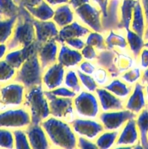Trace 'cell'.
Returning a JSON list of instances; mask_svg holds the SVG:
<instances>
[{"instance_id": "obj_1", "label": "cell", "mask_w": 148, "mask_h": 149, "mask_svg": "<svg viewBox=\"0 0 148 149\" xmlns=\"http://www.w3.org/2000/svg\"><path fill=\"white\" fill-rule=\"evenodd\" d=\"M52 148H77V138L71 124L50 116L41 122Z\"/></svg>"}, {"instance_id": "obj_2", "label": "cell", "mask_w": 148, "mask_h": 149, "mask_svg": "<svg viewBox=\"0 0 148 149\" xmlns=\"http://www.w3.org/2000/svg\"><path fill=\"white\" fill-rule=\"evenodd\" d=\"M136 61V60L129 50L120 51L106 48L98 52L94 63L97 66L107 69L111 79H114L133 68Z\"/></svg>"}, {"instance_id": "obj_3", "label": "cell", "mask_w": 148, "mask_h": 149, "mask_svg": "<svg viewBox=\"0 0 148 149\" xmlns=\"http://www.w3.org/2000/svg\"><path fill=\"white\" fill-rule=\"evenodd\" d=\"M33 17L24 7H20L17 17L12 35L6 44L8 50L28 46L35 42Z\"/></svg>"}, {"instance_id": "obj_4", "label": "cell", "mask_w": 148, "mask_h": 149, "mask_svg": "<svg viewBox=\"0 0 148 149\" xmlns=\"http://www.w3.org/2000/svg\"><path fill=\"white\" fill-rule=\"evenodd\" d=\"M23 107L29 113L33 125H41L51 116L49 102L42 85L35 86L26 90Z\"/></svg>"}, {"instance_id": "obj_5", "label": "cell", "mask_w": 148, "mask_h": 149, "mask_svg": "<svg viewBox=\"0 0 148 149\" xmlns=\"http://www.w3.org/2000/svg\"><path fill=\"white\" fill-rule=\"evenodd\" d=\"M43 71L37 52H36L17 70L14 81L22 84L26 90L35 86L41 85Z\"/></svg>"}, {"instance_id": "obj_6", "label": "cell", "mask_w": 148, "mask_h": 149, "mask_svg": "<svg viewBox=\"0 0 148 149\" xmlns=\"http://www.w3.org/2000/svg\"><path fill=\"white\" fill-rule=\"evenodd\" d=\"M73 100L76 117L97 119L101 113L98 99L94 93L82 90Z\"/></svg>"}, {"instance_id": "obj_7", "label": "cell", "mask_w": 148, "mask_h": 149, "mask_svg": "<svg viewBox=\"0 0 148 149\" xmlns=\"http://www.w3.org/2000/svg\"><path fill=\"white\" fill-rule=\"evenodd\" d=\"M26 89L22 84L11 81L0 87V112L22 107Z\"/></svg>"}, {"instance_id": "obj_8", "label": "cell", "mask_w": 148, "mask_h": 149, "mask_svg": "<svg viewBox=\"0 0 148 149\" xmlns=\"http://www.w3.org/2000/svg\"><path fill=\"white\" fill-rule=\"evenodd\" d=\"M44 94L49 102L51 116L71 124L76 117L73 99L57 97L46 90H44Z\"/></svg>"}, {"instance_id": "obj_9", "label": "cell", "mask_w": 148, "mask_h": 149, "mask_svg": "<svg viewBox=\"0 0 148 149\" xmlns=\"http://www.w3.org/2000/svg\"><path fill=\"white\" fill-rule=\"evenodd\" d=\"M30 124L29 113L23 106L0 112V129L26 130Z\"/></svg>"}, {"instance_id": "obj_10", "label": "cell", "mask_w": 148, "mask_h": 149, "mask_svg": "<svg viewBox=\"0 0 148 149\" xmlns=\"http://www.w3.org/2000/svg\"><path fill=\"white\" fill-rule=\"evenodd\" d=\"M75 17L90 31L104 33L102 24V13L97 6L86 3L74 10Z\"/></svg>"}, {"instance_id": "obj_11", "label": "cell", "mask_w": 148, "mask_h": 149, "mask_svg": "<svg viewBox=\"0 0 148 149\" xmlns=\"http://www.w3.org/2000/svg\"><path fill=\"white\" fill-rule=\"evenodd\" d=\"M136 116V115L133 112L124 109L119 111L101 112L97 119L101 122L104 130L120 131L129 119H135Z\"/></svg>"}, {"instance_id": "obj_12", "label": "cell", "mask_w": 148, "mask_h": 149, "mask_svg": "<svg viewBox=\"0 0 148 149\" xmlns=\"http://www.w3.org/2000/svg\"><path fill=\"white\" fill-rule=\"evenodd\" d=\"M71 125L77 137H83L92 141L104 130L101 122L97 119L75 117Z\"/></svg>"}, {"instance_id": "obj_13", "label": "cell", "mask_w": 148, "mask_h": 149, "mask_svg": "<svg viewBox=\"0 0 148 149\" xmlns=\"http://www.w3.org/2000/svg\"><path fill=\"white\" fill-rule=\"evenodd\" d=\"M65 72V68L57 62L45 68L43 71L41 82L44 90L52 91L62 86Z\"/></svg>"}, {"instance_id": "obj_14", "label": "cell", "mask_w": 148, "mask_h": 149, "mask_svg": "<svg viewBox=\"0 0 148 149\" xmlns=\"http://www.w3.org/2000/svg\"><path fill=\"white\" fill-rule=\"evenodd\" d=\"M139 143V133L135 119H129L119 131L114 148H133Z\"/></svg>"}, {"instance_id": "obj_15", "label": "cell", "mask_w": 148, "mask_h": 149, "mask_svg": "<svg viewBox=\"0 0 148 149\" xmlns=\"http://www.w3.org/2000/svg\"><path fill=\"white\" fill-rule=\"evenodd\" d=\"M33 24L35 29L36 42L39 45L56 39L59 33V28L52 20L41 21L33 18Z\"/></svg>"}, {"instance_id": "obj_16", "label": "cell", "mask_w": 148, "mask_h": 149, "mask_svg": "<svg viewBox=\"0 0 148 149\" xmlns=\"http://www.w3.org/2000/svg\"><path fill=\"white\" fill-rule=\"evenodd\" d=\"M39 45H40L35 41L28 46L12 50H8L4 56V60L11 66L17 70L30 55L37 52Z\"/></svg>"}, {"instance_id": "obj_17", "label": "cell", "mask_w": 148, "mask_h": 149, "mask_svg": "<svg viewBox=\"0 0 148 149\" xmlns=\"http://www.w3.org/2000/svg\"><path fill=\"white\" fill-rule=\"evenodd\" d=\"M147 105L145 85L139 81L133 85L131 93L125 101V109L137 115L147 107Z\"/></svg>"}, {"instance_id": "obj_18", "label": "cell", "mask_w": 148, "mask_h": 149, "mask_svg": "<svg viewBox=\"0 0 148 149\" xmlns=\"http://www.w3.org/2000/svg\"><path fill=\"white\" fill-rule=\"evenodd\" d=\"M98 99L101 112L123 110L125 101L120 100L104 87H98L94 93Z\"/></svg>"}, {"instance_id": "obj_19", "label": "cell", "mask_w": 148, "mask_h": 149, "mask_svg": "<svg viewBox=\"0 0 148 149\" xmlns=\"http://www.w3.org/2000/svg\"><path fill=\"white\" fill-rule=\"evenodd\" d=\"M83 57L81 52L71 49L65 44H59L57 62L66 69H75L82 62Z\"/></svg>"}, {"instance_id": "obj_20", "label": "cell", "mask_w": 148, "mask_h": 149, "mask_svg": "<svg viewBox=\"0 0 148 149\" xmlns=\"http://www.w3.org/2000/svg\"><path fill=\"white\" fill-rule=\"evenodd\" d=\"M59 47V44L56 39H52L39 45L37 54L39 62L44 70L57 63Z\"/></svg>"}, {"instance_id": "obj_21", "label": "cell", "mask_w": 148, "mask_h": 149, "mask_svg": "<svg viewBox=\"0 0 148 149\" xmlns=\"http://www.w3.org/2000/svg\"><path fill=\"white\" fill-rule=\"evenodd\" d=\"M25 130L31 148L48 149L52 148L49 138L41 125L30 124Z\"/></svg>"}, {"instance_id": "obj_22", "label": "cell", "mask_w": 148, "mask_h": 149, "mask_svg": "<svg viewBox=\"0 0 148 149\" xmlns=\"http://www.w3.org/2000/svg\"><path fill=\"white\" fill-rule=\"evenodd\" d=\"M122 0H109L107 14L102 16V24L104 33L110 30H117L120 21V7Z\"/></svg>"}, {"instance_id": "obj_23", "label": "cell", "mask_w": 148, "mask_h": 149, "mask_svg": "<svg viewBox=\"0 0 148 149\" xmlns=\"http://www.w3.org/2000/svg\"><path fill=\"white\" fill-rule=\"evenodd\" d=\"M91 31L85 26L75 20L70 24L59 29L56 40L59 44L64 43L65 40L72 38H85Z\"/></svg>"}, {"instance_id": "obj_24", "label": "cell", "mask_w": 148, "mask_h": 149, "mask_svg": "<svg viewBox=\"0 0 148 149\" xmlns=\"http://www.w3.org/2000/svg\"><path fill=\"white\" fill-rule=\"evenodd\" d=\"M76 19L75 12L69 4H65L55 7L52 20L59 29L70 24Z\"/></svg>"}, {"instance_id": "obj_25", "label": "cell", "mask_w": 148, "mask_h": 149, "mask_svg": "<svg viewBox=\"0 0 148 149\" xmlns=\"http://www.w3.org/2000/svg\"><path fill=\"white\" fill-rule=\"evenodd\" d=\"M133 86L129 85L123 81L121 79H112L108 84L104 87V89L108 90L114 95L120 98V100L126 101L133 90Z\"/></svg>"}, {"instance_id": "obj_26", "label": "cell", "mask_w": 148, "mask_h": 149, "mask_svg": "<svg viewBox=\"0 0 148 149\" xmlns=\"http://www.w3.org/2000/svg\"><path fill=\"white\" fill-rule=\"evenodd\" d=\"M122 31L110 30L104 33V41L107 49H115L120 51L128 50V45L125 33Z\"/></svg>"}, {"instance_id": "obj_27", "label": "cell", "mask_w": 148, "mask_h": 149, "mask_svg": "<svg viewBox=\"0 0 148 149\" xmlns=\"http://www.w3.org/2000/svg\"><path fill=\"white\" fill-rule=\"evenodd\" d=\"M137 0H122L120 7V21L118 31H126L130 29L133 16V7Z\"/></svg>"}, {"instance_id": "obj_28", "label": "cell", "mask_w": 148, "mask_h": 149, "mask_svg": "<svg viewBox=\"0 0 148 149\" xmlns=\"http://www.w3.org/2000/svg\"><path fill=\"white\" fill-rule=\"evenodd\" d=\"M125 35L128 45V50L137 61L141 51L145 47V39L143 36H139L130 29L125 31Z\"/></svg>"}, {"instance_id": "obj_29", "label": "cell", "mask_w": 148, "mask_h": 149, "mask_svg": "<svg viewBox=\"0 0 148 149\" xmlns=\"http://www.w3.org/2000/svg\"><path fill=\"white\" fill-rule=\"evenodd\" d=\"M146 26V20H145L140 1L137 0L133 7V16H132L130 29L139 34V36H143Z\"/></svg>"}, {"instance_id": "obj_30", "label": "cell", "mask_w": 148, "mask_h": 149, "mask_svg": "<svg viewBox=\"0 0 148 149\" xmlns=\"http://www.w3.org/2000/svg\"><path fill=\"white\" fill-rule=\"evenodd\" d=\"M139 133V143L142 148L148 149V108L146 107L135 118Z\"/></svg>"}, {"instance_id": "obj_31", "label": "cell", "mask_w": 148, "mask_h": 149, "mask_svg": "<svg viewBox=\"0 0 148 149\" xmlns=\"http://www.w3.org/2000/svg\"><path fill=\"white\" fill-rule=\"evenodd\" d=\"M26 9L33 18L41 21L52 20L55 12V9L45 1H42L35 7H29Z\"/></svg>"}, {"instance_id": "obj_32", "label": "cell", "mask_w": 148, "mask_h": 149, "mask_svg": "<svg viewBox=\"0 0 148 149\" xmlns=\"http://www.w3.org/2000/svg\"><path fill=\"white\" fill-rule=\"evenodd\" d=\"M119 131L104 130L100 134L94 143L100 149H109L114 148L118 136Z\"/></svg>"}, {"instance_id": "obj_33", "label": "cell", "mask_w": 148, "mask_h": 149, "mask_svg": "<svg viewBox=\"0 0 148 149\" xmlns=\"http://www.w3.org/2000/svg\"><path fill=\"white\" fill-rule=\"evenodd\" d=\"M17 17L0 19V45L7 44L12 35Z\"/></svg>"}, {"instance_id": "obj_34", "label": "cell", "mask_w": 148, "mask_h": 149, "mask_svg": "<svg viewBox=\"0 0 148 149\" xmlns=\"http://www.w3.org/2000/svg\"><path fill=\"white\" fill-rule=\"evenodd\" d=\"M20 7L14 0H0V19H9L18 15Z\"/></svg>"}, {"instance_id": "obj_35", "label": "cell", "mask_w": 148, "mask_h": 149, "mask_svg": "<svg viewBox=\"0 0 148 149\" xmlns=\"http://www.w3.org/2000/svg\"><path fill=\"white\" fill-rule=\"evenodd\" d=\"M63 84L65 87H68L77 94L83 90L78 74L75 69H69L65 72Z\"/></svg>"}, {"instance_id": "obj_36", "label": "cell", "mask_w": 148, "mask_h": 149, "mask_svg": "<svg viewBox=\"0 0 148 149\" xmlns=\"http://www.w3.org/2000/svg\"><path fill=\"white\" fill-rule=\"evenodd\" d=\"M17 70L10 65L5 60L0 61V86L14 81Z\"/></svg>"}, {"instance_id": "obj_37", "label": "cell", "mask_w": 148, "mask_h": 149, "mask_svg": "<svg viewBox=\"0 0 148 149\" xmlns=\"http://www.w3.org/2000/svg\"><path fill=\"white\" fill-rule=\"evenodd\" d=\"M84 41L86 45L93 47L98 52L107 48L104 41V33L91 31L84 38Z\"/></svg>"}, {"instance_id": "obj_38", "label": "cell", "mask_w": 148, "mask_h": 149, "mask_svg": "<svg viewBox=\"0 0 148 149\" xmlns=\"http://www.w3.org/2000/svg\"><path fill=\"white\" fill-rule=\"evenodd\" d=\"M142 76V68L140 67H133L123 73L120 76V79L129 85L133 86L136 83L140 81Z\"/></svg>"}, {"instance_id": "obj_39", "label": "cell", "mask_w": 148, "mask_h": 149, "mask_svg": "<svg viewBox=\"0 0 148 149\" xmlns=\"http://www.w3.org/2000/svg\"><path fill=\"white\" fill-rule=\"evenodd\" d=\"M76 71L82 88H84L86 91L94 93H95L96 90L99 87L97 84V83H96V81H94L92 76L84 74V73L80 71L78 69H76Z\"/></svg>"}, {"instance_id": "obj_40", "label": "cell", "mask_w": 148, "mask_h": 149, "mask_svg": "<svg viewBox=\"0 0 148 149\" xmlns=\"http://www.w3.org/2000/svg\"><path fill=\"white\" fill-rule=\"evenodd\" d=\"M14 135L15 148L30 149V146L25 130H16L12 131Z\"/></svg>"}, {"instance_id": "obj_41", "label": "cell", "mask_w": 148, "mask_h": 149, "mask_svg": "<svg viewBox=\"0 0 148 149\" xmlns=\"http://www.w3.org/2000/svg\"><path fill=\"white\" fill-rule=\"evenodd\" d=\"M92 77L99 87H104L112 79L107 70L101 66L97 67Z\"/></svg>"}, {"instance_id": "obj_42", "label": "cell", "mask_w": 148, "mask_h": 149, "mask_svg": "<svg viewBox=\"0 0 148 149\" xmlns=\"http://www.w3.org/2000/svg\"><path fill=\"white\" fill-rule=\"evenodd\" d=\"M0 148H14V135L12 130L0 129Z\"/></svg>"}, {"instance_id": "obj_43", "label": "cell", "mask_w": 148, "mask_h": 149, "mask_svg": "<svg viewBox=\"0 0 148 149\" xmlns=\"http://www.w3.org/2000/svg\"><path fill=\"white\" fill-rule=\"evenodd\" d=\"M80 52L82 55L83 59L91 62H94L96 61L98 55V51L94 47L88 45H86Z\"/></svg>"}, {"instance_id": "obj_44", "label": "cell", "mask_w": 148, "mask_h": 149, "mask_svg": "<svg viewBox=\"0 0 148 149\" xmlns=\"http://www.w3.org/2000/svg\"><path fill=\"white\" fill-rule=\"evenodd\" d=\"M54 95L57 96V97H67V98H72L73 99L74 97L76 96L77 93L75 92L72 91L71 90L68 89L66 87H57V88L54 89L53 90L50 91Z\"/></svg>"}, {"instance_id": "obj_45", "label": "cell", "mask_w": 148, "mask_h": 149, "mask_svg": "<svg viewBox=\"0 0 148 149\" xmlns=\"http://www.w3.org/2000/svg\"><path fill=\"white\" fill-rule=\"evenodd\" d=\"M97 65H96V63L94 62L85 61V60L84 61L83 60L82 62L78 65L77 69H78L80 71L84 73V74L92 76L94 71L97 68Z\"/></svg>"}, {"instance_id": "obj_46", "label": "cell", "mask_w": 148, "mask_h": 149, "mask_svg": "<svg viewBox=\"0 0 148 149\" xmlns=\"http://www.w3.org/2000/svg\"><path fill=\"white\" fill-rule=\"evenodd\" d=\"M64 44L71 47V49L81 51L86 45L84 38H72L68 39L64 42Z\"/></svg>"}, {"instance_id": "obj_47", "label": "cell", "mask_w": 148, "mask_h": 149, "mask_svg": "<svg viewBox=\"0 0 148 149\" xmlns=\"http://www.w3.org/2000/svg\"><path fill=\"white\" fill-rule=\"evenodd\" d=\"M77 148L81 149L98 148L95 143H94V141H90V140L83 138V137H78L77 138Z\"/></svg>"}, {"instance_id": "obj_48", "label": "cell", "mask_w": 148, "mask_h": 149, "mask_svg": "<svg viewBox=\"0 0 148 149\" xmlns=\"http://www.w3.org/2000/svg\"><path fill=\"white\" fill-rule=\"evenodd\" d=\"M137 60H139V67L142 69L148 68V47H144L142 49Z\"/></svg>"}, {"instance_id": "obj_49", "label": "cell", "mask_w": 148, "mask_h": 149, "mask_svg": "<svg viewBox=\"0 0 148 149\" xmlns=\"http://www.w3.org/2000/svg\"><path fill=\"white\" fill-rule=\"evenodd\" d=\"M44 0H14L15 2L20 7L27 8L29 7H35L40 4Z\"/></svg>"}, {"instance_id": "obj_50", "label": "cell", "mask_w": 148, "mask_h": 149, "mask_svg": "<svg viewBox=\"0 0 148 149\" xmlns=\"http://www.w3.org/2000/svg\"><path fill=\"white\" fill-rule=\"evenodd\" d=\"M109 0H91L94 5L97 6L102 13V16H105L107 14V7Z\"/></svg>"}, {"instance_id": "obj_51", "label": "cell", "mask_w": 148, "mask_h": 149, "mask_svg": "<svg viewBox=\"0 0 148 149\" xmlns=\"http://www.w3.org/2000/svg\"><path fill=\"white\" fill-rule=\"evenodd\" d=\"M90 2H91V0H69L68 4H70V6L73 10H75V9L78 8V7L83 5V4Z\"/></svg>"}, {"instance_id": "obj_52", "label": "cell", "mask_w": 148, "mask_h": 149, "mask_svg": "<svg viewBox=\"0 0 148 149\" xmlns=\"http://www.w3.org/2000/svg\"><path fill=\"white\" fill-rule=\"evenodd\" d=\"M52 7H57L59 5L68 4L69 0H44Z\"/></svg>"}, {"instance_id": "obj_53", "label": "cell", "mask_w": 148, "mask_h": 149, "mask_svg": "<svg viewBox=\"0 0 148 149\" xmlns=\"http://www.w3.org/2000/svg\"><path fill=\"white\" fill-rule=\"evenodd\" d=\"M143 10L144 15H145L146 23H148V0H139Z\"/></svg>"}, {"instance_id": "obj_54", "label": "cell", "mask_w": 148, "mask_h": 149, "mask_svg": "<svg viewBox=\"0 0 148 149\" xmlns=\"http://www.w3.org/2000/svg\"><path fill=\"white\" fill-rule=\"evenodd\" d=\"M140 82L145 86L148 84V68L144 70L143 73H142V78H141L140 80Z\"/></svg>"}, {"instance_id": "obj_55", "label": "cell", "mask_w": 148, "mask_h": 149, "mask_svg": "<svg viewBox=\"0 0 148 149\" xmlns=\"http://www.w3.org/2000/svg\"><path fill=\"white\" fill-rule=\"evenodd\" d=\"M143 38H144V39H145V42H146V41H148V23L147 24V26H146V29H145Z\"/></svg>"}, {"instance_id": "obj_56", "label": "cell", "mask_w": 148, "mask_h": 149, "mask_svg": "<svg viewBox=\"0 0 148 149\" xmlns=\"http://www.w3.org/2000/svg\"><path fill=\"white\" fill-rule=\"evenodd\" d=\"M145 96H146V100H147V107L148 108V84L147 85L145 86Z\"/></svg>"}, {"instance_id": "obj_57", "label": "cell", "mask_w": 148, "mask_h": 149, "mask_svg": "<svg viewBox=\"0 0 148 149\" xmlns=\"http://www.w3.org/2000/svg\"><path fill=\"white\" fill-rule=\"evenodd\" d=\"M145 47H148V41H146V42H145Z\"/></svg>"}, {"instance_id": "obj_58", "label": "cell", "mask_w": 148, "mask_h": 149, "mask_svg": "<svg viewBox=\"0 0 148 149\" xmlns=\"http://www.w3.org/2000/svg\"><path fill=\"white\" fill-rule=\"evenodd\" d=\"M147 138H148V135H147Z\"/></svg>"}]
</instances>
